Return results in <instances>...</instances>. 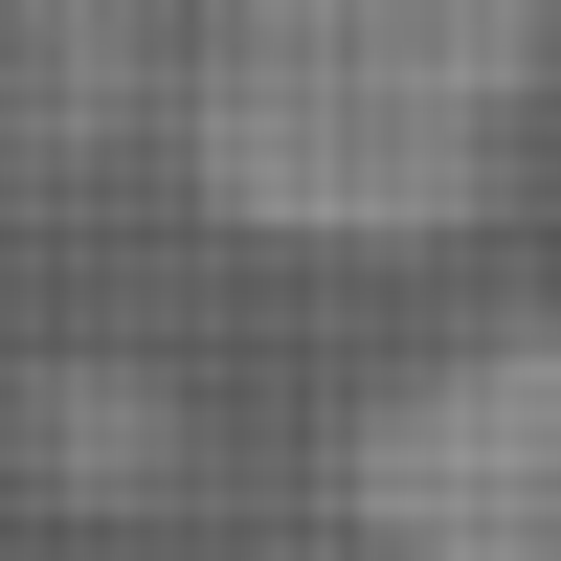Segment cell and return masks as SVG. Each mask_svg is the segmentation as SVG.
Here are the masks:
<instances>
[{
  "instance_id": "1",
  "label": "cell",
  "mask_w": 561,
  "mask_h": 561,
  "mask_svg": "<svg viewBox=\"0 0 561 561\" xmlns=\"http://www.w3.org/2000/svg\"><path fill=\"white\" fill-rule=\"evenodd\" d=\"M561 90V0H203L180 180L248 248H449Z\"/></svg>"
},
{
  "instance_id": "2",
  "label": "cell",
  "mask_w": 561,
  "mask_h": 561,
  "mask_svg": "<svg viewBox=\"0 0 561 561\" xmlns=\"http://www.w3.org/2000/svg\"><path fill=\"white\" fill-rule=\"evenodd\" d=\"M359 539L382 561H561V314L449 337L359 427Z\"/></svg>"
},
{
  "instance_id": "3",
  "label": "cell",
  "mask_w": 561,
  "mask_h": 561,
  "mask_svg": "<svg viewBox=\"0 0 561 561\" xmlns=\"http://www.w3.org/2000/svg\"><path fill=\"white\" fill-rule=\"evenodd\" d=\"M45 404H68V427H45L68 472H158V449H180V427H158V382H45Z\"/></svg>"
}]
</instances>
